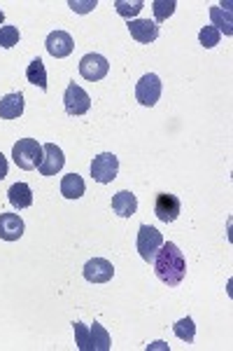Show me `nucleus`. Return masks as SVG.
<instances>
[{"label":"nucleus","mask_w":233,"mask_h":351,"mask_svg":"<svg viewBox=\"0 0 233 351\" xmlns=\"http://www.w3.org/2000/svg\"><path fill=\"white\" fill-rule=\"evenodd\" d=\"M8 178V160H5V155L0 152V180Z\"/></svg>","instance_id":"nucleus-28"},{"label":"nucleus","mask_w":233,"mask_h":351,"mask_svg":"<svg viewBox=\"0 0 233 351\" xmlns=\"http://www.w3.org/2000/svg\"><path fill=\"white\" fill-rule=\"evenodd\" d=\"M42 145L38 143L36 138H19L12 148V160L19 169L24 171H33V169L40 167L42 162Z\"/></svg>","instance_id":"nucleus-2"},{"label":"nucleus","mask_w":233,"mask_h":351,"mask_svg":"<svg viewBox=\"0 0 233 351\" xmlns=\"http://www.w3.org/2000/svg\"><path fill=\"white\" fill-rule=\"evenodd\" d=\"M182 211V204L175 195H168V192H161V195H156L154 199V213L156 218L161 220V223H175Z\"/></svg>","instance_id":"nucleus-9"},{"label":"nucleus","mask_w":233,"mask_h":351,"mask_svg":"<svg viewBox=\"0 0 233 351\" xmlns=\"http://www.w3.org/2000/svg\"><path fill=\"white\" fill-rule=\"evenodd\" d=\"M47 52L54 56V59H66V56L72 54V49H75V40H72L70 33L66 31H52L47 36Z\"/></svg>","instance_id":"nucleus-11"},{"label":"nucleus","mask_w":233,"mask_h":351,"mask_svg":"<svg viewBox=\"0 0 233 351\" xmlns=\"http://www.w3.org/2000/svg\"><path fill=\"white\" fill-rule=\"evenodd\" d=\"M24 220L16 213H0V239L3 241H16L24 237Z\"/></svg>","instance_id":"nucleus-13"},{"label":"nucleus","mask_w":233,"mask_h":351,"mask_svg":"<svg viewBox=\"0 0 233 351\" xmlns=\"http://www.w3.org/2000/svg\"><path fill=\"white\" fill-rule=\"evenodd\" d=\"M3 21H5V12L0 10V24H3Z\"/></svg>","instance_id":"nucleus-29"},{"label":"nucleus","mask_w":233,"mask_h":351,"mask_svg":"<svg viewBox=\"0 0 233 351\" xmlns=\"http://www.w3.org/2000/svg\"><path fill=\"white\" fill-rule=\"evenodd\" d=\"M152 8H154V16H156V21L159 24H161V21H166L170 14L175 12V8H178V3H175V0H154V3H152Z\"/></svg>","instance_id":"nucleus-23"},{"label":"nucleus","mask_w":233,"mask_h":351,"mask_svg":"<svg viewBox=\"0 0 233 351\" xmlns=\"http://www.w3.org/2000/svg\"><path fill=\"white\" fill-rule=\"evenodd\" d=\"M117 173H119V160L112 152H100V155L94 157V162H91V176H94L96 183H100V185L112 183V180L117 178Z\"/></svg>","instance_id":"nucleus-3"},{"label":"nucleus","mask_w":233,"mask_h":351,"mask_svg":"<svg viewBox=\"0 0 233 351\" xmlns=\"http://www.w3.org/2000/svg\"><path fill=\"white\" fill-rule=\"evenodd\" d=\"M21 112H24V94L21 92L8 94L0 99V117L3 120H16V117H21Z\"/></svg>","instance_id":"nucleus-16"},{"label":"nucleus","mask_w":233,"mask_h":351,"mask_svg":"<svg viewBox=\"0 0 233 351\" xmlns=\"http://www.w3.org/2000/svg\"><path fill=\"white\" fill-rule=\"evenodd\" d=\"M64 106H66L68 115H72V117L84 115V112H89V108H91V96L84 92L79 84L70 82L64 94Z\"/></svg>","instance_id":"nucleus-6"},{"label":"nucleus","mask_w":233,"mask_h":351,"mask_svg":"<svg viewBox=\"0 0 233 351\" xmlns=\"http://www.w3.org/2000/svg\"><path fill=\"white\" fill-rule=\"evenodd\" d=\"M84 192H87V185H84L82 176H77V173L64 176V180H61V195H64L66 199H79Z\"/></svg>","instance_id":"nucleus-17"},{"label":"nucleus","mask_w":233,"mask_h":351,"mask_svg":"<svg viewBox=\"0 0 233 351\" xmlns=\"http://www.w3.org/2000/svg\"><path fill=\"white\" fill-rule=\"evenodd\" d=\"M110 332L105 330L100 324H94L89 328V347L87 351H110Z\"/></svg>","instance_id":"nucleus-18"},{"label":"nucleus","mask_w":233,"mask_h":351,"mask_svg":"<svg viewBox=\"0 0 233 351\" xmlns=\"http://www.w3.org/2000/svg\"><path fill=\"white\" fill-rule=\"evenodd\" d=\"M115 276V267H112L110 260L105 258H91L87 265H84V279L89 284H107V281Z\"/></svg>","instance_id":"nucleus-8"},{"label":"nucleus","mask_w":233,"mask_h":351,"mask_svg":"<svg viewBox=\"0 0 233 351\" xmlns=\"http://www.w3.org/2000/svg\"><path fill=\"white\" fill-rule=\"evenodd\" d=\"M128 33L133 40L143 43V45H150L154 43L159 38V26L156 21H150V19H131L128 21Z\"/></svg>","instance_id":"nucleus-12"},{"label":"nucleus","mask_w":233,"mask_h":351,"mask_svg":"<svg viewBox=\"0 0 233 351\" xmlns=\"http://www.w3.org/2000/svg\"><path fill=\"white\" fill-rule=\"evenodd\" d=\"M96 5H98L96 0H70L68 8H72V12H77V14H87L96 8Z\"/></svg>","instance_id":"nucleus-27"},{"label":"nucleus","mask_w":233,"mask_h":351,"mask_svg":"<svg viewBox=\"0 0 233 351\" xmlns=\"http://www.w3.org/2000/svg\"><path fill=\"white\" fill-rule=\"evenodd\" d=\"M210 19H213V24H210V26H215L219 33L224 31V36H233L231 3H226V5H215V8H210Z\"/></svg>","instance_id":"nucleus-15"},{"label":"nucleus","mask_w":233,"mask_h":351,"mask_svg":"<svg viewBox=\"0 0 233 351\" xmlns=\"http://www.w3.org/2000/svg\"><path fill=\"white\" fill-rule=\"evenodd\" d=\"M198 40H201L203 47L210 49V47H215V45H219L221 33H219L215 26H203V28H201V33H198Z\"/></svg>","instance_id":"nucleus-25"},{"label":"nucleus","mask_w":233,"mask_h":351,"mask_svg":"<svg viewBox=\"0 0 233 351\" xmlns=\"http://www.w3.org/2000/svg\"><path fill=\"white\" fill-rule=\"evenodd\" d=\"M8 199L14 208L21 211V208H28L33 204V192L26 183H14L12 188L8 190Z\"/></svg>","instance_id":"nucleus-19"},{"label":"nucleus","mask_w":233,"mask_h":351,"mask_svg":"<svg viewBox=\"0 0 233 351\" xmlns=\"http://www.w3.org/2000/svg\"><path fill=\"white\" fill-rule=\"evenodd\" d=\"M72 328H75V339H77V349L79 351H87L89 347V328L84 324H72Z\"/></svg>","instance_id":"nucleus-26"},{"label":"nucleus","mask_w":233,"mask_h":351,"mask_svg":"<svg viewBox=\"0 0 233 351\" xmlns=\"http://www.w3.org/2000/svg\"><path fill=\"white\" fill-rule=\"evenodd\" d=\"M19 28L16 26H0V47L10 49L14 45H19Z\"/></svg>","instance_id":"nucleus-24"},{"label":"nucleus","mask_w":233,"mask_h":351,"mask_svg":"<svg viewBox=\"0 0 233 351\" xmlns=\"http://www.w3.org/2000/svg\"><path fill=\"white\" fill-rule=\"evenodd\" d=\"M112 211L122 218L135 216V211H138V199H135L133 192H128V190L117 192V195L112 197Z\"/></svg>","instance_id":"nucleus-14"},{"label":"nucleus","mask_w":233,"mask_h":351,"mask_svg":"<svg viewBox=\"0 0 233 351\" xmlns=\"http://www.w3.org/2000/svg\"><path fill=\"white\" fill-rule=\"evenodd\" d=\"M154 271H156L159 279L170 288L180 286L182 281H184L187 260L178 248V243H173V241L161 243V248H159V253L154 258Z\"/></svg>","instance_id":"nucleus-1"},{"label":"nucleus","mask_w":233,"mask_h":351,"mask_svg":"<svg viewBox=\"0 0 233 351\" xmlns=\"http://www.w3.org/2000/svg\"><path fill=\"white\" fill-rule=\"evenodd\" d=\"M173 332L182 339V342L191 344V342H194V337H196V326H194V319H191V316H187V319H180L178 324L173 326Z\"/></svg>","instance_id":"nucleus-21"},{"label":"nucleus","mask_w":233,"mask_h":351,"mask_svg":"<svg viewBox=\"0 0 233 351\" xmlns=\"http://www.w3.org/2000/svg\"><path fill=\"white\" fill-rule=\"evenodd\" d=\"M107 71H110V64H107V59L103 54H87L79 61V75L89 82L103 80L107 75Z\"/></svg>","instance_id":"nucleus-7"},{"label":"nucleus","mask_w":233,"mask_h":351,"mask_svg":"<svg viewBox=\"0 0 233 351\" xmlns=\"http://www.w3.org/2000/svg\"><path fill=\"white\" fill-rule=\"evenodd\" d=\"M42 152L44 155H42V162H40L38 171L42 176H56L66 164L64 150H61L56 143H47V145H42Z\"/></svg>","instance_id":"nucleus-10"},{"label":"nucleus","mask_w":233,"mask_h":351,"mask_svg":"<svg viewBox=\"0 0 233 351\" xmlns=\"http://www.w3.org/2000/svg\"><path fill=\"white\" fill-rule=\"evenodd\" d=\"M163 243V237L161 232L152 225H140V232H138V253L145 263H154L159 248Z\"/></svg>","instance_id":"nucleus-4"},{"label":"nucleus","mask_w":233,"mask_h":351,"mask_svg":"<svg viewBox=\"0 0 233 351\" xmlns=\"http://www.w3.org/2000/svg\"><path fill=\"white\" fill-rule=\"evenodd\" d=\"M26 80L31 82V84H36V87H40L42 92L47 89V71H44L42 59H33L31 64H28V68H26Z\"/></svg>","instance_id":"nucleus-20"},{"label":"nucleus","mask_w":233,"mask_h":351,"mask_svg":"<svg viewBox=\"0 0 233 351\" xmlns=\"http://www.w3.org/2000/svg\"><path fill=\"white\" fill-rule=\"evenodd\" d=\"M143 8H145L143 0H133V3H128V0H115V10H117V14L126 16L128 21H131V16H135V14H138Z\"/></svg>","instance_id":"nucleus-22"},{"label":"nucleus","mask_w":233,"mask_h":351,"mask_svg":"<svg viewBox=\"0 0 233 351\" xmlns=\"http://www.w3.org/2000/svg\"><path fill=\"white\" fill-rule=\"evenodd\" d=\"M135 99H138V104L145 106V108L156 106V101L161 99V80H159V75L147 73V75L140 77L138 84H135Z\"/></svg>","instance_id":"nucleus-5"}]
</instances>
